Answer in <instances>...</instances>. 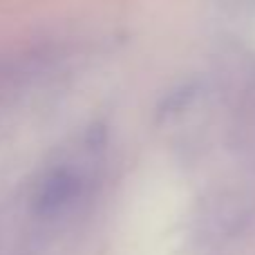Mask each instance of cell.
<instances>
[{"label":"cell","instance_id":"obj_1","mask_svg":"<svg viewBox=\"0 0 255 255\" xmlns=\"http://www.w3.org/2000/svg\"><path fill=\"white\" fill-rule=\"evenodd\" d=\"M81 190V181L70 168H56L40 184L36 197V211L40 215H56L65 206H70Z\"/></svg>","mask_w":255,"mask_h":255}]
</instances>
